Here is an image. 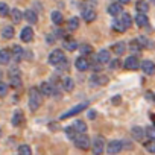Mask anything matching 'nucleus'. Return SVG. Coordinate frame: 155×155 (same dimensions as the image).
I'll use <instances>...</instances> for the list:
<instances>
[{
    "mask_svg": "<svg viewBox=\"0 0 155 155\" xmlns=\"http://www.w3.org/2000/svg\"><path fill=\"white\" fill-rule=\"evenodd\" d=\"M41 105V91L37 88H31L29 91V107L31 111H37Z\"/></svg>",
    "mask_w": 155,
    "mask_h": 155,
    "instance_id": "obj_1",
    "label": "nucleus"
},
{
    "mask_svg": "<svg viewBox=\"0 0 155 155\" xmlns=\"http://www.w3.org/2000/svg\"><path fill=\"white\" fill-rule=\"evenodd\" d=\"M74 144H76L78 149L87 150L91 146V141H90V137L87 134H78V137L74 138Z\"/></svg>",
    "mask_w": 155,
    "mask_h": 155,
    "instance_id": "obj_2",
    "label": "nucleus"
},
{
    "mask_svg": "<svg viewBox=\"0 0 155 155\" xmlns=\"http://www.w3.org/2000/svg\"><path fill=\"white\" fill-rule=\"evenodd\" d=\"M91 150H93L94 155H102V153H104V150H105V141H104V137L97 135V137L93 140V143H91Z\"/></svg>",
    "mask_w": 155,
    "mask_h": 155,
    "instance_id": "obj_3",
    "label": "nucleus"
},
{
    "mask_svg": "<svg viewBox=\"0 0 155 155\" xmlns=\"http://www.w3.org/2000/svg\"><path fill=\"white\" fill-rule=\"evenodd\" d=\"M88 107V104L87 102H82V104H78L76 107H73L71 110H68L67 113H64L62 116H61V120H65V119H68V117H71V116H76V114H79L81 111H84L85 108Z\"/></svg>",
    "mask_w": 155,
    "mask_h": 155,
    "instance_id": "obj_4",
    "label": "nucleus"
},
{
    "mask_svg": "<svg viewBox=\"0 0 155 155\" xmlns=\"http://www.w3.org/2000/svg\"><path fill=\"white\" fill-rule=\"evenodd\" d=\"M64 61H65V59H64V53L61 52V49H56V50H53V52L49 55V62L53 64V65L61 64V62H64Z\"/></svg>",
    "mask_w": 155,
    "mask_h": 155,
    "instance_id": "obj_5",
    "label": "nucleus"
},
{
    "mask_svg": "<svg viewBox=\"0 0 155 155\" xmlns=\"http://www.w3.org/2000/svg\"><path fill=\"white\" fill-rule=\"evenodd\" d=\"M122 147H123V144H122L119 140H113V141H110V143L107 144V152H108L110 155H117V153L122 150Z\"/></svg>",
    "mask_w": 155,
    "mask_h": 155,
    "instance_id": "obj_6",
    "label": "nucleus"
},
{
    "mask_svg": "<svg viewBox=\"0 0 155 155\" xmlns=\"http://www.w3.org/2000/svg\"><path fill=\"white\" fill-rule=\"evenodd\" d=\"M74 67L79 70V71H85V70L90 68V61L85 56H79V58L74 61Z\"/></svg>",
    "mask_w": 155,
    "mask_h": 155,
    "instance_id": "obj_7",
    "label": "nucleus"
},
{
    "mask_svg": "<svg viewBox=\"0 0 155 155\" xmlns=\"http://www.w3.org/2000/svg\"><path fill=\"white\" fill-rule=\"evenodd\" d=\"M125 67H126L128 70H137L138 67H141V64H140V61H138L137 56H129V58H126V61H125Z\"/></svg>",
    "mask_w": 155,
    "mask_h": 155,
    "instance_id": "obj_8",
    "label": "nucleus"
},
{
    "mask_svg": "<svg viewBox=\"0 0 155 155\" xmlns=\"http://www.w3.org/2000/svg\"><path fill=\"white\" fill-rule=\"evenodd\" d=\"M141 70L144 71V74H153L155 73V64L152 62V61H149V59H146V61H143L141 62Z\"/></svg>",
    "mask_w": 155,
    "mask_h": 155,
    "instance_id": "obj_9",
    "label": "nucleus"
},
{
    "mask_svg": "<svg viewBox=\"0 0 155 155\" xmlns=\"http://www.w3.org/2000/svg\"><path fill=\"white\" fill-rule=\"evenodd\" d=\"M20 38H21V41H25V43H31V41L34 40V31H32V28H25V29L21 31Z\"/></svg>",
    "mask_w": 155,
    "mask_h": 155,
    "instance_id": "obj_10",
    "label": "nucleus"
},
{
    "mask_svg": "<svg viewBox=\"0 0 155 155\" xmlns=\"http://www.w3.org/2000/svg\"><path fill=\"white\" fill-rule=\"evenodd\" d=\"M108 14L113 17H117L122 14V3H111L108 6Z\"/></svg>",
    "mask_w": 155,
    "mask_h": 155,
    "instance_id": "obj_11",
    "label": "nucleus"
},
{
    "mask_svg": "<svg viewBox=\"0 0 155 155\" xmlns=\"http://www.w3.org/2000/svg\"><path fill=\"white\" fill-rule=\"evenodd\" d=\"M135 23H137V26H140V28H146L147 26V23H149V20H147V17H146V14H141V12H138L137 15H135Z\"/></svg>",
    "mask_w": 155,
    "mask_h": 155,
    "instance_id": "obj_12",
    "label": "nucleus"
},
{
    "mask_svg": "<svg viewBox=\"0 0 155 155\" xmlns=\"http://www.w3.org/2000/svg\"><path fill=\"white\" fill-rule=\"evenodd\" d=\"M113 28H114V31H117V32H125V31L128 29V26L125 25V21L122 20V17H120V18H116V20L113 21Z\"/></svg>",
    "mask_w": 155,
    "mask_h": 155,
    "instance_id": "obj_13",
    "label": "nucleus"
},
{
    "mask_svg": "<svg viewBox=\"0 0 155 155\" xmlns=\"http://www.w3.org/2000/svg\"><path fill=\"white\" fill-rule=\"evenodd\" d=\"M131 134H132L134 140H138V141H140V140L146 135V131H144L143 128H140V126H134L132 131H131Z\"/></svg>",
    "mask_w": 155,
    "mask_h": 155,
    "instance_id": "obj_14",
    "label": "nucleus"
},
{
    "mask_svg": "<svg viewBox=\"0 0 155 155\" xmlns=\"http://www.w3.org/2000/svg\"><path fill=\"white\" fill-rule=\"evenodd\" d=\"M96 61L101 62V64L110 62V52H108V50H101V52L96 55Z\"/></svg>",
    "mask_w": 155,
    "mask_h": 155,
    "instance_id": "obj_15",
    "label": "nucleus"
},
{
    "mask_svg": "<svg viewBox=\"0 0 155 155\" xmlns=\"http://www.w3.org/2000/svg\"><path fill=\"white\" fill-rule=\"evenodd\" d=\"M23 122H25V116H23V113H21L20 110L15 111L14 116H12V125H14V126H20V125H23Z\"/></svg>",
    "mask_w": 155,
    "mask_h": 155,
    "instance_id": "obj_16",
    "label": "nucleus"
},
{
    "mask_svg": "<svg viewBox=\"0 0 155 155\" xmlns=\"http://www.w3.org/2000/svg\"><path fill=\"white\" fill-rule=\"evenodd\" d=\"M82 17H84V20H85L87 23H91V21L96 20V12H94L93 9H84V11H82Z\"/></svg>",
    "mask_w": 155,
    "mask_h": 155,
    "instance_id": "obj_17",
    "label": "nucleus"
},
{
    "mask_svg": "<svg viewBox=\"0 0 155 155\" xmlns=\"http://www.w3.org/2000/svg\"><path fill=\"white\" fill-rule=\"evenodd\" d=\"M62 46H64V49H65V50H68V52H74V50L78 49V43H76L74 40H71V38L64 40Z\"/></svg>",
    "mask_w": 155,
    "mask_h": 155,
    "instance_id": "obj_18",
    "label": "nucleus"
},
{
    "mask_svg": "<svg viewBox=\"0 0 155 155\" xmlns=\"http://www.w3.org/2000/svg\"><path fill=\"white\" fill-rule=\"evenodd\" d=\"M111 50H113L116 55H123L125 50H126V44H125L123 41H119V43H116V44L111 47Z\"/></svg>",
    "mask_w": 155,
    "mask_h": 155,
    "instance_id": "obj_19",
    "label": "nucleus"
},
{
    "mask_svg": "<svg viewBox=\"0 0 155 155\" xmlns=\"http://www.w3.org/2000/svg\"><path fill=\"white\" fill-rule=\"evenodd\" d=\"M40 91H41V94H44V96H52V94H53V87H52V84H49V82H43L41 87H40Z\"/></svg>",
    "mask_w": 155,
    "mask_h": 155,
    "instance_id": "obj_20",
    "label": "nucleus"
},
{
    "mask_svg": "<svg viewBox=\"0 0 155 155\" xmlns=\"http://www.w3.org/2000/svg\"><path fill=\"white\" fill-rule=\"evenodd\" d=\"M25 20H26V21H29L31 25L37 23V12H35V11H32V9L25 11Z\"/></svg>",
    "mask_w": 155,
    "mask_h": 155,
    "instance_id": "obj_21",
    "label": "nucleus"
},
{
    "mask_svg": "<svg viewBox=\"0 0 155 155\" xmlns=\"http://www.w3.org/2000/svg\"><path fill=\"white\" fill-rule=\"evenodd\" d=\"M14 35H15V31H14L12 26H5V28H3V31H2V37H3V38L11 40V38H14Z\"/></svg>",
    "mask_w": 155,
    "mask_h": 155,
    "instance_id": "obj_22",
    "label": "nucleus"
},
{
    "mask_svg": "<svg viewBox=\"0 0 155 155\" xmlns=\"http://www.w3.org/2000/svg\"><path fill=\"white\" fill-rule=\"evenodd\" d=\"M9 58H11V52L8 49H2L0 50V64H8L9 62Z\"/></svg>",
    "mask_w": 155,
    "mask_h": 155,
    "instance_id": "obj_23",
    "label": "nucleus"
},
{
    "mask_svg": "<svg viewBox=\"0 0 155 155\" xmlns=\"http://www.w3.org/2000/svg\"><path fill=\"white\" fill-rule=\"evenodd\" d=\"M23 17H25V14H23L20 9H12V11H11V18H12L14 23H20Z\"/></svg>",
    "mask_w": 155,
    "mask_h": 155,
    "instance_id": "obj_24",
    "label": "nucleus"
},
{
    "mask_svg": "<svg viewBox=\"0 0 155 155\" xmlns=\"http://www.w3.org/2000/svg\"><path fill=\"white\" fill-rule=\"evenodd\" d=\"M135 8H137V11L141 12V14H146V12L149 11V5H147V2H144V0H138L137 5H135Z\"/></svg>",
    "mask_w": 155,
    "mask_h": 155,
    "instance_id": "obj_25",
    "label": "nucleus"
},
{
    "mask_svg": "<svg viewBox=\"0 0 155 155\" xmlns=\"http://www.w3.org/2000/svg\"><path fill=\"white\" fill-rule=\"evenodd\" d=\"M73 126H74V129L79 132V134H85V131H87V125H85V122H82V120H76V122L73 123Z\"/></svg>",
    "mask_w": 155,
    "mask_h": 155,
    "instance_id": "obj_26",
    "label": "nucleus"
},
{
    "mask_svg": "<svg viewBox=\"0 0 155 155\" xmlns=\"http://www.w3.org/2000/svg\"><path fill=\"white\" fill-rule=\"evenodd\" d=\"M67 28H68V31H76L78 28H79V18H78V17H71L68 20V23H67Z\"/></svg>",
    "mask_w": 155,
    "mask_h": 155,
    "instance_id": "obj_27",
    "label": "nucleus"
},
{
    "mask_svg": "<svg viewBox=\"0 0 155 155\" xmlns=\"http://www.w3.org/2000/svg\"><path fill=\"white\" fill-rule=\"evenodd\" d=\"M12 55H14V59H15V61H20V59L23 58L25 52H23V49H21L20 46H14V47H12Z\"/></svg>",
    "mask_w": 155,
    "mask_h": 155,
    "instance_id": "obj_28",
    "label": "nucleus"
},
{
    "mask_svg": "<svg viewBox=\"0 0 155 155\" xmlns=\"http://www.w3.org/2000/svg\"><path fill=\"white\" fill-rule=\"evenodd\" d=\"M52 21H53L55 25H61V23L64 21L62 14H61L59 11H53V12H52Z\"/></svg>",
    "mask_w": 155,
    "mask_h": 155,
    "instance_id": "obj_29",
    "label": "nucleus"
},
{
    "mask_svg": "<svg viewBox=\"0 0 155 155\" xmlns=\"http://www.w3.org/2000/svg\"><path fill=\"white\" fill-rule=\"evenodd\" d=\"M129 49H131V52H132V53H138L143 47H141V44L138 43V40H132V41H131V44H129Z\"/></svg>",
    "mask_w": 155,
    "mask_h": 155,
    "instance_id": "obj_30",
    "label": "nucleus"
},
{
    "mask_svg": "<svg viewBox=\"0 0 155 155\" xmlns=\"http://www.w3.org/2000/svg\"><path fill=\"white\" fill-rule=\"evenodd\" d=\"M91 79H93L91 82H93L94 85H96V84H97V85H105V84H107V76H96V74H94Z\"/></svg>",
    "mask_w": 155,
    "mask_h": 155,
    "instance_id": "obj_31",
    "label": "nucleus"
},
{
    "mask_svg": "<svg viewBox=\"0 0 155 155\" xmlns=\"http://www.w3.org/2000/svg\"><path fill=\"white\" fill-rule=\"evenodd\" d=\"M65 132H67L68 138H71V140H74V138L78 137V134H79V132L74 129V126H67V128H65Z\"/></svg>",
    "mask_w": 155,
    "mask_h": 155,
    "instance_id": "obj_32",
    "label": "nucleus"
},
{
    "mask_svg": "<svg viewBox=\"0 0 155 155\" xmlns=\"http://www.w3.org/2000/svg\"><path fill=\"white\" fill-rule=\"evenodd\" d=\"M138 43L141 44V47H146V49H152V47H153L152 41L147 40V38H144V37H140V38H138Z\"/></svg>",
    "mask_w": 155,
    "mask_h": 155,
    "instance_id": "obj_33",
    "label": "nucleus"
},
{
    "mask_svg": "<svg viewBox=\"0 0 155 155\" xmlns=\"http://www.w3.org/2000/svg\"><path fill=\"white\" fill-rule=\"evenodd\" d=\"M18 155H32V150L28 144H21L18 146Z\"/></svg>",
    "mask_w": 155,
    "mask_h": 155,
    "instance_id": "obj_34",
    "label": "nucleus"
},
{
    "mask_svg": "<svg viewBox=\"0 0 155 155\" xmlns=\"http://www.w3.org/2000/svg\"><path fill=\"white\" fill-rule=\"evenodd\" d=\"M79 50H81L82 55H91V53H93V47H91L90 44H82V46L79 47Z\"/></svg>",
    "mask_w": 155,
    "mask_h": 155,
    "instance_id": "obj_35",
    "label": "nucleus"
},
{
    "mask_svg": "<svg viewBox=\"0 0 155 155\" xmlns=\"http://www.w3.org/2000/svg\"><path fill=\"white\" fill-rule=\"evenodd\" d=\"M144 149L150 153H155V140H149L144 143Z\"/></svg>",
    "mask_w": 155,
    "mask_h": 155,
    "instance_id": "obj_36",
    "label": "nucleus"
},
{
    "mask_svg": "<svg viewBox=\"0 0 155 155\" xmlns=\"http://www.w3.org/2000/svg\"><path fill=\"white\" fill-rule=\"evenodd\" d=\"M73 87H74L73 79H71V78H65V79H64V88H65L67 91H71V90H73Z\"/></svg>",
    "mask_w": 155,
    "mask_h": 155,
    "instance_id": "obj_37",
    "label": "nucleus"
},
{
    "mask_svg": "<svg viewBox=\"0 0 155 155\" xmlns=\"http://www.w3.org/2000/svg\"><path fill=\"white\" fill-rule=\"evenodd\" d=\"M11 85L12 87H20L21 85V79H20L18 74H12L11 76Z\"/></svg>",
    "mask_w": 155,
    "mask_h": 155,
    "instance_id": "obj_38",
    "label": "nucleus"
},
{
    "mask_svg": "<svg viewBox=\"0 0 155 155\" xmlns=\"http://www.w3.org/2000/svg\"><path fill=\"white\" fill-rule=\"evenodd\" d=\"M146 137L149 140H155V126H147L146 128Z\"/></svg>",
    "mask_w": 155,
    "mask_h": 155,
    "instance_id": "obj_39",
    "label": "nucleus"
},
{
    "mask_svg": "<svg viewBox=\"0 0 155 155\" xmlns=\"http://www.w3.org/2000/svg\"><path fill=\"white\" fill-rule=\"evenodd\" d=\"M122 20L125 21V25H126L128 28H131V25H132V17H131L129 14H122Z\"/></svg>",
    "mask_w": 155,
    "mask_h": 155,
    "instance_id": "obj_40",
    "label": "nucleus"
},
{
    "mask_svg": "<svg viewBox=\"0 0 155 155\" xmlns=\"http://www.w3.org/2000/svg\"><path fill=\"white\" fill-rule=\"evenodd\" d=\"M0 15H2V17H6L8 15V5L6 3H0Z\"/></svg>",
    "mask_w": 155,
    "mask_h": 155,
    "instance_id": "obj_41",
    "label": "nucleus"
},
{
    "mask_svg": "<svg viewBox=\"0 0 155 155\" xmlns=\"http://www.w3.org/2000/svg\"><path fill=\"white\" fill-rule=\"evenodd\" d=\"M6 93H8V85H6L5 82H2V84H0V96L5 97Z\"/></svg>",
    "mask_w": 155,
    "mask_h": 155,
    "instance_id": "obj_42",
    "label": "nucleus"
},
{
    "mask_svg": "<svg viewBox=\"0 0 155 155\" xmlns=\"http://www.w3.org/2000/svg\"><path fill=\"white\" fill-rule=\"evenodd\" d=\"M119 65H120V61H119V59H114V61H110V67H111V68H117Z\"/></svg>",
    "mask_w": 155,
    "mask_h": 155,
    "instance_id": "obj_43",
    "label": "nucleus"
},
{
    "mask_svg": "<svg viewBox=\"0 0 155 155\" xmlns=\"http://www.w3.org/2000/svg\"><path fill=\"white\" fill-rule=\"evenodd\" d=\"M88 119H90V120H94V119H96V111H93V110L88 111Z\"/></svg>",
    "mask_w": 155,
    "mask_h": 155,
    "instance_id": "obj_44",
    "label": "nucleus"
},
{
    "mask_svg": "<svg viewBox=\"0 0 155 155\" xmlns=\"http://www.w3.org/2000/svg\"><path fill=\"white\" fill-rule=\"evenodd\" d=\"M53 40H55V38H53L52 35H50V37H47V43H49V44H53Z\"/></svg>",
    "mask_w": 155,
    "mask_h": 155,
    "instance_id": "obj_45",
    "label": "nucleus"
},
{
    "mask_svg": "<svg viewBox=\"0 0 155 155\" xmlns=\"http://www.w3.org/2000/svg\"><path fill=\"white\" fill-rule=\"evenodd\" d=\"M129 2H131V0H119V3H122V5H126Z\"/></svg>",
    "mask_w": 155,
    "mask_h": 155,
    "instance_id": "obj_46",
    "label": "nucleus"
},
{
    "mask_svg": "<svg viewBox=\"0 0 155 155\" xmlns=\"http://www.w3.org/2000/svg\"><path fill=\"white\" fill-rule=\"evenodd\" d=\"M119 101H120V97H114V99H113V102H114L116 105H117V102H119Z\"/></svg>",
    "mask_w": 155,
    "mask_h": 155,
    "instance_id": "obj_47",
    "label": "nucleus"
},
{
    "mask_svg": "<svg viewBox=\"0 0 155 155\" xmlns=\"http://www.w3.org/2000/svg\"><path fill=\"white\" fill-rule=\"evenodd\" d=\"M153 101H155V96H153Z\"/></svg>",
    "mask_w": 155,
    "mask_h": 155,
    "instance_id": "obj_48",
    "label": "nucleus"
}]
</instances>
